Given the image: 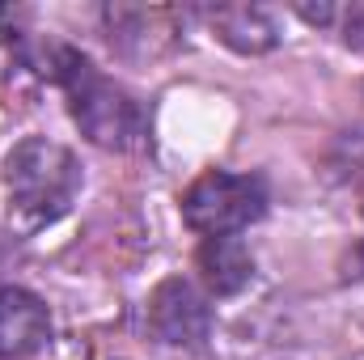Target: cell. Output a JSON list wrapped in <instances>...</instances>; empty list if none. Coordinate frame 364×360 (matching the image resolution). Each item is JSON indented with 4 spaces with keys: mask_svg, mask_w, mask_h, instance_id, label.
<instances>
[{
    "mask_svg": "<svg viewBox=\"0 0 364 360\" xmlns=\"http://www.w3.org/2000/svg\"><path fill=\"white\" fill-rule=\"evenodd\" d=\"M30 64L64 90L77 127L90 136L97 149L132 153V149L144 144L149 115H144L140 97H132L123 85H114L102 68H93L90 55H81L77 47H64V43H47V51L34 55Z\"/></svg>",
    "mask_w": 364,
    "mask_h": 360,
    "instance_id": "cell-1",
    "label": "cell"
},
{
    "mask_svg": "<svg viewBox=\"0 0 364 360\" xmlns=\"http://www.w3.org/2000/svg\"><path fill=\"white\" fill-rule=\"evenodd\" d=\"M4 191L13 233H38L73 208L81 191V166L64 144L30 136L4 157Z\"/></svg>",
    "mask_w": 364,
    "mask_h": 360,
    "instance_id": "cell-2",
    "label": "cell"
},
{
    "mask_svg": "<svg viewBox=\"0 0 364 360\" xmlns=\"http://www.w3.org/2000/svg\"><path fill=\"white\" fill-rule=\"evenodd\" d=\"M267 212V182L259 174H229V170H208L195 179L182 195V221L203 233V238H225L242 233Z\"/></svg>",
    "mask_w": 364,
    "mask_h": 360,
    "instance_id": "cell-3",
    "label": "cell"
},
{
    "mask_svg": "<svg viewBox=\"0 0 364 360\" xmlns=\"http://www.w3.org/2000/svg\"><path fill=\"white\" fill-rule=\"evenodd\" d=\"M149 335L166 348H178V352H199L212 335V305L208 297L182 280L170 275L153 288L149 297Z\"/></svg>",
    "mask_w": 364,
    "mask_h": 360,
    "instance_id": "cell-4",
    "label": "cell"
},
{
    "mask_svg": "<svg viewBox=\"0 0 364 360\" xmlns=\"http://www.w3.org/2000/svg\"><path fill=\"white\" fill-rule=\"evenodd\" d=\"M51 339V314L43 297L30 288L4 284L0 288V360H26L43 352Z\"/></svg>",
    "mask_w": 364,
    "mask_h": 360,
    "instance_id": "cell-5",
    "label": "cell"
},
{
    "mask_svg": "<svg viewBox=\"0 0 364 360\" xmlns=\"http://www.w3.org/2000/svg\"><path fill=\"white\" fill-rule=\"evenodd\" d=\"M208 26L225 47L242 55H267L279 43V26L263 4H216L208 9Z\"/></svg>",
    "mask_w": 364,
    "mask_h": 360,
    "instance_id": "cell-6",
    "label": "cell"
},
{
    "mask_svg": "<svg viewBox=\"0 0 364 360\" xmlns=\"http://www.w3.org/2000/svg\"><path fill=\"white\" fill-rule=\"evenodd\" d=\"M195 268H199V275H203V284H208L212 297H237L255 280V255H250V246L237 233L203 238L199 255H195Z\"/></svg>",
    "mask_w": 364,
    "mask_h": 360,
    "instance_id": "cell-7",
    "label": "cell"
},
{
    "mask_svg": "<svg viewBox=\"0 0 364 360\" xmlns=\"http://www.w3.org/2000/svg\"><path fill=\"white\" fill-rule=\"evenodd\" d=\"M343 43L352 51H364V0H356L348 13H343Z\"/></svg>",
    "mask_w": 364,
    "mask_h": 360,
    "instance_id": "cell-8",
    "label": "cell"
},
{
    "mask_svg": "<svg viewBox=\"0 0 364 360\" xmlns=\"http://www.w3.org/2000/svg\"><path fill=\"white\" fill-rule=\"evenodd\" d=\"M296 13L314 26H331L335 21V4H296Z\"/></svg>",
    "mask_w": 364,
    "mask_h": 360,
    "instance_id": "cell-9",
    "label": "cell"
},
{
    "mask_svg": "<svg viewBox=\"0 0 364 360\" xmlns=\"http://www.w3.org/2000/svg\"><path fill=\"white\" fill-rule=\"evenodd\" d=\"M352 263H356V275H364V242L356 246V255H352Z\"/></svg>",
    "mask_w": 364,
    "mask_h": 360,
    "instance_id": "cell-10",
    "label": "cell"
}]
</instances>
